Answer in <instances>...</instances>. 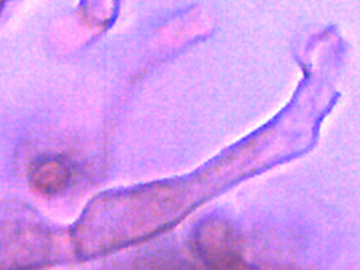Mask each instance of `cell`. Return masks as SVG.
Here are the masks:
<instances>
[{
  "label": "cell",
  "instance_id": "cell-1",
  "mask_svg": "<svg viewBox=\"0 0 360 270\" xmlns=\"http://www.w3.org/2000/svg\"><path fill=\"white\" fill-rule=\"evenodd\" d=\"M69 177V169L57 158L41 160L32 170L34 186L45 193H56L61 191L66 186Z\"/></svg>",
  "mask_w": 360,
  "mask_h": 270
},
{
  "label": "cell",
  "instance_id": "cell-2",
  "mask_svg": "<svg viewBox=\"0 0 360 270\" xmlns=\"http://www.w3.org/2000/svg\"><path fill=\"white\" fill-rule=\"evenodd\" d=\"M3 1H4V0H0V7H1V4H3Z\"/></svg>",
  "mask_w": 360,
  "mask_h": 270
}]
</instances>
